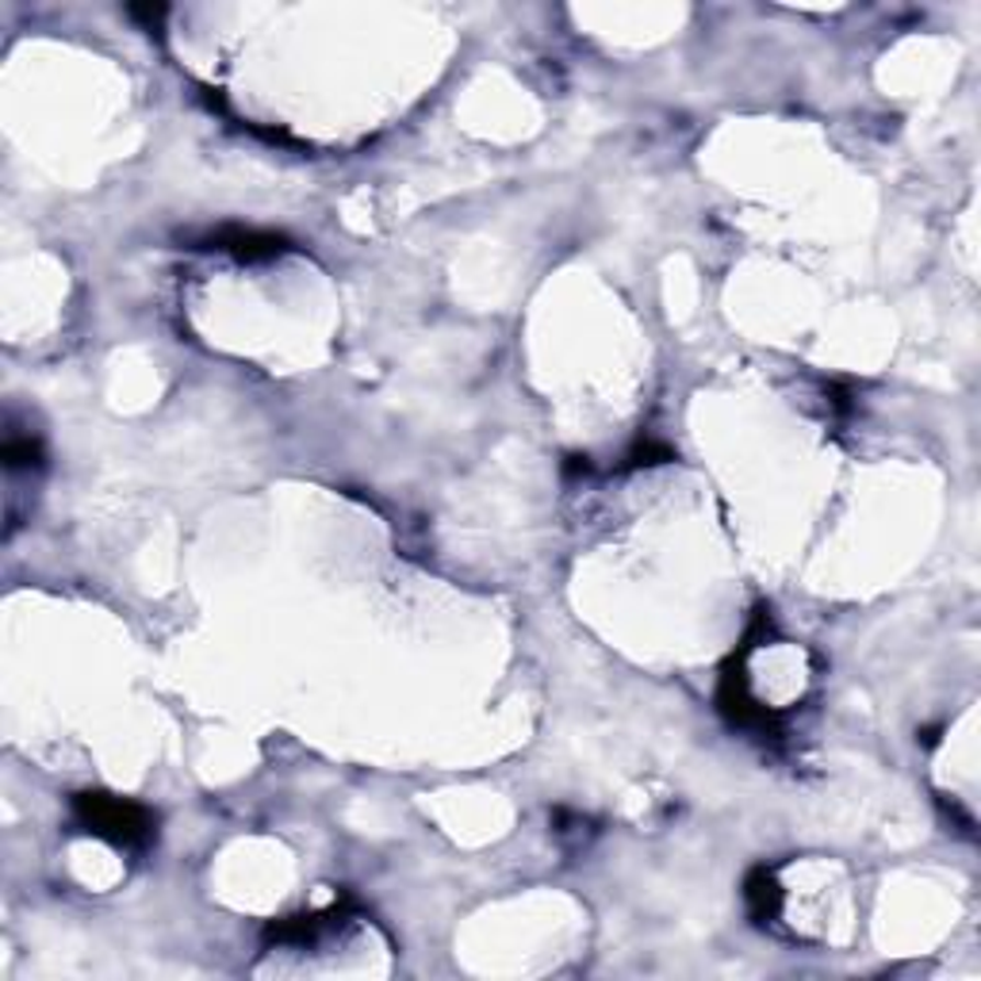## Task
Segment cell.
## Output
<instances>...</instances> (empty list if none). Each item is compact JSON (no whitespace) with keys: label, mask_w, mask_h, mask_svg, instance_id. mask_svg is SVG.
Returning <instances> with one entry per match:
<instances>
[{"label":"cell","mask_w":981,"mask_h":981,"mask_svg":"<svg viewBox=\"0 0 981 981\" xmlns=\"http://www.w3.org/2000/svg\"><path fill=\"white\" fill-rule=\"evenodd\" d=\"M69 813H74V824L81 832L108 839L115 847H127V852H143L158 836V816L146 805H138V801L115 798V793H100V790L74 793Z\"/></svg>","instance_id":"cell-1"},{"label":"cell","mask_w":981,"mask_h":981,"mask_svg":"<svg viewBox=\"0 0 981 981\" xmlns=\"http://www.w3.org/2000/svg\"><path fill=\"white\" fill-rule=\"evenodd\" d=\"M744 905L755 924H770L778 913H782V886H778L775 870L755 867L752 875L744 878Z\"/></svg>","instance_id":"cell-4"},{"label":"cell","mask_w":981,"mask_h":981,"mask_svg":"<svg viewBox=\"0 0 981 981\" xmlns=\"http://www.w3.org/2000/svg\"><path fill=\"white\" fill-rule=\"evenodd\" d=\"M564 472H567V476H587V472H590V456H567Z\"/></svg>","instance_id":"cell-9"},{"label":"cell","mask_w":981,"mask_h":981,"mask_svg":"<svg viewBox=\"0 0 981 981\" xmlns=\"http://www.w3.org/2000/svg\"><path fill=\"white\" fill-rule=\"evenodd\" d=\"M4 469L12 472H43V464H46V449H43V441L35 438V433H15V430H8V438H4Z\"/></svg>","instance_id":"cell-5"},{"label":"cell","mask_w":981,"mask_h":981,"mask_svg":"<svg viewBox=\"0 0 981 981\" xmlns=\"http://www.w3.org/2000/svg\"><path fill=\"white\" fill-rule=\"evenodd\" d=\"M747 652L736 649L733 656H729V664L721 667V679H718V713L729 721L733 729H740V733H752V736H763V740H778L782 736V721H778V713L770 710V706H763L759 698L752 695V687H747Z\"/></svg>","instance_id":"cell-2"},{"label":"cell","mask_w":981,"mask_h":981,"mask_svg":"<svg viewBox=\"0 0 981 981\" xmlns=\"http://www.w3.org/2000/svg\"><path fill=\"white\" fill-rule=\"evenodd\" d=\"M196 249H219V253L235 257L243 264L257 261H272L287 249L284 235H272V230H246V227H223L212 230V235L196 238Z\"/></svg>","instance_id":"cell-3"},{"label":"cell","mask_w":981,"mask_h":981,"mask_svg":"<svg viewBox=\"0 0 981 981\" xmlns=\"http://www.w3.org/2000/svg\"><path fill=\"white\" fill-rule=\"evenodd\" d=\"M552 836L567 847H587L595 839V821L583 813H572V809H556L552 813Z\"/></svg>","instance_id":"cell-6"},{"label":"cell","mask_w":981,"mask_h":981,"mask_svg":"<svg viewBox=\"0 0 981 981\" xmlns=\"http://www.w3.org/2000/svg\"><path fill=\"white\" fill-rule=\"evenodd\" d=\"M127 15L135 23H143V31H158L161 27V20H166L169 15V8L166 4H131L127 8Z\"/></svg>","instance_id":"cell-8"},{"label":"cell","mask_w":981,"mask_h":981,"mask_svg":"<svg viewBox=\"0 0 981 981\" xmlns=\"http://www.w3.org/2000/svg\"><path fill=\"white\" fill-rule=\"evenodd\" d=\"M675 461V449L667 446V441H656V438H641L633 449L625 453V469L636 472V469H656V464H672Z\"/></svg>","instance_id":"cell-7"}]
</instances>
